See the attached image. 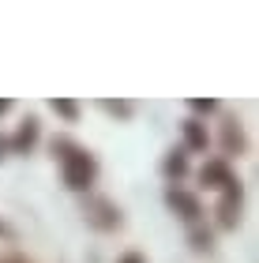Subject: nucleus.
<instances>
[{
    "label": "nucleus",
    "mask_w": 259,
    "mask_h": 263,
    "mask_svg": "<svg viewBox=\"0 0 259 263\" xmlns=\"http://www.w3.org/2000/svg\"><path fill=\"white\" fill-rule=\"evenodd\" d=\"M102 109H105V113H113V117H121V121H128V117L135 113V105L128 102V98H105V102H102Z\"/></svg>",
    "instance_id": "f8f14e48"
},
{
    "label": "nucleus",
    "mask_w": 259,
    "mask_h": 263,
    "mask_svg": "<svg viewBox=\"0 0 259 263\" xmlns=\"http://www.w3.org/2000/svg\"><path fill=\"white\" fill-rule=\"evenodd\" d=\"M166 203H169V211L176 214V218H184L188 226H199V218H203V203H199L195 192H184V188L169 184L166 188Z\"/></svg>",
    "instance_id": "7ed1b4c3"
},
{
    "label": "nucleus",
    "mask_w": 259,
    "mask_h": 263,
    "mask_svg": "<svg viewBox=\"0 0 259 263\" xmlns=\"http://www.w3.org/2000/svg\"><path fill=\"white\" fill-rule=\"evenodd\" d=\"M0 237H11V230H8V226H4V222H0Z\"/></svg>",
    "instance_id": "a211bd4d"
},
{
    "label": "nucleus",
    "mask_w": 259,
    "mask_h": 263,
    "mask_svg": "<svg viewBox=\"0 0 259 263\" xmlns=\"http://www.w3.org/2000/svg\"><path fill=\"white\" fill-rule=\"evenodd\" d=\"M241 207H244V188H241V181H237L233 188H226L222 199H218V226H222V230H237Z\"/></svg>",
    "instance_id": "20e7f679"
},
{
    "label": "nucleus",
    "mask_w": 259,
    "mask_h": 263,
    "mask_svg": "<svg viewBox=\"0 0 259 263\" xmlns=\"http://www.w3.org/2000/svg\"><path fill=\"white\" fill-rule=\"evenodd\" d=\"M218 98H188V109L199 113V117H210V113H218Z\"/></svg>",
    "instance_id": "ddd939ff"
},
{
    "label": "nucleus",
    "mask_w": 259,
    "mask_h": 263,
    "mask_svg": "<svg viewBox=\"0 0 259 263\" xmlns=\"http://www.w3.org/2000/svg\"><path fill=\"white\" fill-rule=\"evenodd\" d=\"M162 173L169 177V181H181V177L188 173V151L184 147H176L166 154V162H162Z\"/></svg>",
    "instance_id": "6e6552de"
},
{
    "label": "nucleus",
    "mask_w": 259,
    "mask_h": 263,
    "mask_svg": "<svg viewBox=\"0 0 259 263\" xmlns=\"http://www.w3.org/2000/svg\"><path fill=\"white\" fill-rule=\"evenodd\" d=\"M199 184L226 192V188L237 184V177H233V170H229V162H226V158H210V162L203 165V170H199Z\"/></svg>",
    "instance_id": "39448f33"
},
{
    "label": "nucleus",
    "mask_w": 259,
    "mask_h": 263,
    "mask_svg": "<svg viewBox=\"0 0 259 263\" xmlns=\"http://www.w3.org/2000/svg\"><path fill=\"white\" fill-rule=\"evenodd\" d=\"M4 113H11V98H0V117Z\"/></svg>",
    "instance_id": "f3484780"
},
{
    "label": "nucleus",
    "mask_w": 259,
    "mask_h": 263,
    "mask_svg": "<svg viewBox=\"0 0 259 263\" xmlns=\"http://www.w3.org/2000/svg\"><path fill=\"white\" fill-rule=\"evenodd\" d=\"M38 136H42V124H38V117H27V121L19 124V132L8 139L11 154H30L34 147H38Z\"/></svg>",
    "instance_id": "423d86ee"
},
{
    "label": "nucleus",
    "mask_w": 259,
    "mask_h": 263,
    "mask_svg": "<svg viewBox=\"0 0 259 263\" xmlns=\"http://www.w3.org/2000/svg\"><path fill=\"white\" fill-rule=\"evenodd\" d=\"M83 218H87V226H94V230H102V233H113V230L124 226L121 207H116L113 199H105V196H87L83 199Z\"/></svg>",
    "instance_id": "f03ea898"
},
{
    "label": "nucleus",
    "mask_w": 259,
    "mask_h": 263,
    "mask_svg": "<svg viewBox=\"0 0 259 263\" xmlns=\"http://www.w3.org/2000/svg\"><path fill=\"white\" fill-rule=\"evenodd\" d=\"M0 263H34V259H27V256H19V252H15V256H8V259H0Z\"/></svg>",
    "instance_id": "2eb2a0df"
},
{
    "label": "nucleus",
    "mask_w": 259,
    "mask_h": 263,
    "mask_svg": "<svg viewBox=\"0 0 259 263\" xmlns=\"http://www.w3.org/2000/svg\"><path fill=\"white\" fill-rule=\"evenodd\" d=\"M8 151H11V147H8V136H0V162L8 158Z\"/></svg>",
    "instance_id": "dca6fc26"
},
{
    "label": "nucleus",
    "mask_w": 259,
    "mask_h": 263,
    "mask_svg": "<svg viewBox=\"0 0 259 263\" xmlns=\"http://www.w3.org/2000/svg\"><path fill=\"white\" fill-rule=\"evenodd\" d=\"M49 109H53L56 117H64V121H79V102H75V98H53Z\"/></svg>",
    "instance_id": "9b49d317"
},
{
    "label": "nucleus",
    "mask_w": 259,
    "mask_h": 263,
    "mask_svg": "<svg viewBox=\"0 0 259 263\" xmlns=\"http://www.w3.org/2000/svg\"><path fill=\"white\" fill-rule=\"evenodd\" d=\"M188 245H192L195 252H210V248H214V233H210L207 226H192V233H188Z\"/></svg>",
    "instance_id": "9d476101"
},
{
    "label": "nucleus",
    "mask_w": 259,
    "mask_h": 263,
    "mask_svg": "<svg viewBox=\"0 0 259 263\" xmlns=\"http://www.w3.org/2000/svg\"><path fill=\"white\" fill-rule=\"evenodd\" d=\"M184 143L188 151H207V128L199 121H184Z\"/></svg>",
    "instance_id": "1a4fd4ad"
},
{
    "label": "nucleus",
    "mask_w": 259,
    "mask_h": 263,
    "mask_svg": "<svg viewBox=\"0 0 259 263\" xmlns=\"http://www.w3.org/2000/svg\"><path fill=\"white\" fill-rule=\"evenodd\" d=\"M222 151H226V154H237V158H241L244 151H248V139H244V124L237 121V117H229V121L222 124Z\"/></svg>",
    "instance_id": "0eeeda50"
},
{
    "label": "nucleus",
    "mask_w": 259,
    "mask_h": 263,
    "mask_svg": "<svg viewBox=\"0 0 259 263\" xmlns=\"http://www.w3.org/2000/svg\"><path fill=\"white\" fill-rule=\"evenodd\" d=\"M116 263H147V256H143V252H124Z\"/></svg>",
    "instance_id": "4468645a"
},
{
    "label": "nucleus",
    "mask_w": 259,
    "mask_h": 263,
    "mask_svg": "<svg viewBox=\"0 0 259 263\" xmlns=\"http://www.w3.org/2000/svg\"><path fill=\"white\" fill-rule=\"evenodd\" d=\"M53 154L61 158L64 184L72 188V192H90V184L98 181V162H94V154L75 147L72 139H53Z\"/></svg>",
    "instance_id": "f257e3e1"
}]
</instances>
